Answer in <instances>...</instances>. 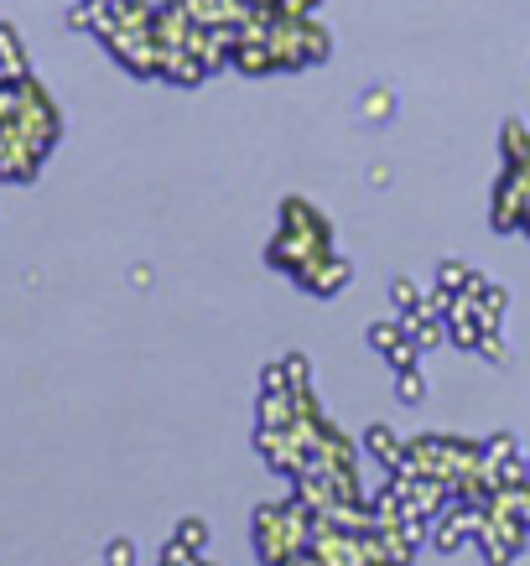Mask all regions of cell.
Wrapping results in <instances>:
<instances>
[{"label": "cell", "mask_w": 530, "mask_h": 566, "mask_svg": "<svg viewBox=\"0 0 530 566\" xmlns=\"http://www.w3.org/2000/svg\"><path fill=\"white\" fill-rule=\"evenodd\" d=\"M177 541H183V546H204V541H208V531H204V525H198V520H188V525L177 531Z\"/></svg>", "instance_id": "7a4b0ae2"}, {"label": "cell", "mask_w": 530, "mask_h": 566, "mask_svg": "<svg viewBox=\"0 0 530 566\" xmlns=\"http://www.w3.org/2000/svg\"><path fill=\"white\" fill-rule=\"evenodd\" d=\"M104 566H136V546H131V541H110Z\"/></svg>", "instance_id": "6da1fadb"}]
</instances>
